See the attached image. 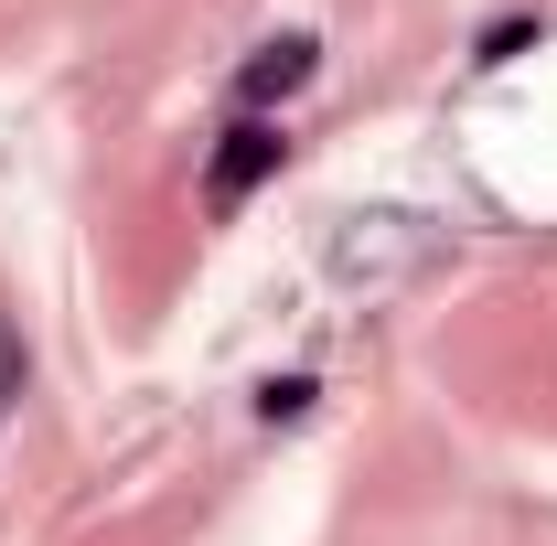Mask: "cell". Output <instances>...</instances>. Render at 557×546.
Segmentation results:
<instances>
[{
	"mask_svg": "<svg viewBox=\"0 0 557 546\" xmlns=\"http://www.w3.org/2000/svg\"><path fill=\"white\" fill-rule=\"evenodd\" d=\"M278 161H289V129H278V119H236V129H225V150L205 161V204L236 214V204L278 172Z\"/></svg>",
	"mask_w": 557,
	"mask_h": 546,
	"instance_id": "obj_1",
	"label": "cell"
},
{
	"mask_svg": "<svg viewBox=\"0 0 557 546\" xmlns=\"http://www.w3.org/2000/svg\"><path fill=\"white\" fill-rule=\"evenodd\" d=\"M311 65H322V44H311V33L258 44V54H247V75H236V108H247V119H269L278 97H300V86H311Z\"/></svg>",
	"mask_w": 557,
	"mask_h": 546,
	"instance_id": "obj_2",
	"label": "cell"
}]
</instances>
